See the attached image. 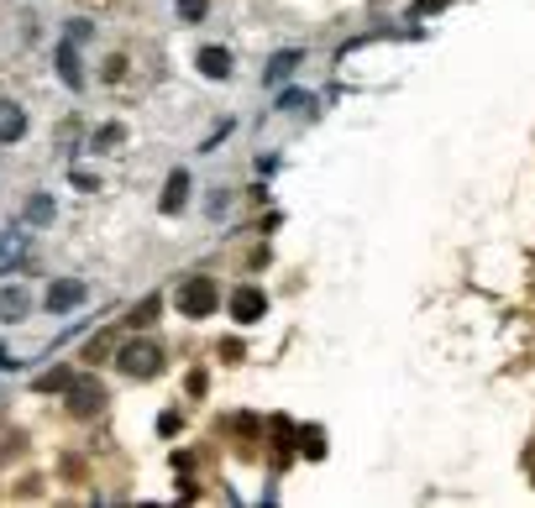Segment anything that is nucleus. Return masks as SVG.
<instances>
[{"mask_svg": "<svg viewBox=\"0 0 535 508\" xmlns=\"http://www.w3.org/2000/svg\"><path fill=\"white\" fill-rule=\"evenodd\" d=\"M116 361H121L127 378H158L163 372V346L158 340H131V346L116 351Z\"/></svg>", "mask_w": 535, "mask_h": 508, "instance_id": "obj_1", "label": "nucleus"}, {"mask_svg": "<svg viewBox=\"0 0 535 508\" xmlns=\"http://www.w3.org/2000/svg\"><path fill=\"white\" fill-rule=\"evenodd\" d=\"M215 299H221V289H215L211 278H190L184 289H179V315L190 320H205L215 310Z\"/></svg>", "mask_w": 535, "mask_h": 508, "instance_id": "obj_2", "label": "nucleus"}, {"mask_svg": "<svg viewBox=\"0 0 535 508\" xmlns=\"http://www.w3.org/2000/svg\"><path fill=\"white\" fill-rule=\"evenodd\" d=\"M262 315H268V294H262V289L247 283V289H236L231 294V320L236 325H257Z\"/></svg>", "mask_w": 535, "mask_h": 508, "instance_id": "obj_3", "label": "nucleus"}, {"mask_svg": "<svg viewBox=\"0 0 535 508\" xmlns=\"http://www.w3.org/2000/svg\"><path fill=\"white\" fill-rule=\"evenodd\" d=\"M106 403V388L100 382H68V409L74 414H95Z\"/></svg>", "mask_w": 535, "mask_h": 508, "instance_id": "obj_4", "label": "nucleus"}, {"mask_svg": "<svg viewBox=\"0 0 535 508\" xmlns=\"http://www.w3.org/2000/svg\"><path fill=\"white\" fill-rule=\"evenodd\" d=\"M74 304H85V283L64 278V283L47 289V310H53V315H64V310H74Z\"/></svg>", "mask_w": 535, "mask_h": 508, "instance_id": "obj_5", "label": "nucleus"}, {"mask_svg": "<svg viewBox=\"0 0 535 508\" xmlns=\"http://www.w3.org/2000/svg\"><path fill=\"white\" fill-rule=\"evenodd\" d=\"M194 64H200L205 79H226V74H231V53H226V47H200Z\"/></svg>", "mask_w": 535, "mask_h": 508, "instance_id": "obj_6", "label": "nucleus"}, {"mask_svg": "<svg viewBox=\"0 0 535 508\" xmlns=\"http://www.w3.org/2000/svg\"><path fill=\"white\" fill-rule=\"evenodd\" d=\"M58 79H64L68 89L85 85V68H79V53H74V37H68L64 47H58Z\"/></svg>", "mask_w": 535, "mask_h": 508, "instance_id": "obj_7", "label": "nucleus"}, {"mask_svg": "<svg viewBox=\"0 0 535 508\" xmlns=\"http://www.w3.org/2000/svg\"><path fill=\"white\" fill-rule=\"evenodd\" d=\"M184 194H190V173L173 168V173H169V194H163V210L179 215V210H184Z\"/></svg>", "mask_w": 535, "mask_h": 508, "instance_id": "obj_8", "label": "nucleus"}, {"mask_svg": "<svg viewBox=\"0 0 535 508\" xmlns=\"http://www.w3.org/2000/svg\"><path fill=\"white\" fill-rule=\"evenodd\" d=\"M22 131H26V116L16 106H5V110H0V142H16Z\"/></svg>", "mask_w": 535, "mask_h": 508, "instance_id": "obj_9", "label": "nucleus"}, {"mask_svg": "<svg viewBox=\"0 0 535 508\" xmlns=\"http://www.w3.org/2000/svg\"><path fill=\"white\" fill-rule=\"evenodd\" d=\"M158 315H163V299H158V294H152V299H142V304H137V310H131V325H137V330H142V325H152V320H158Z\"/></svg>", "mask_w": 535, "mask_h": 508, "instance_id": "obj_10", "label": "nucleus"}, {"mask_svg": "<svg viewBox=\"0 0 535 508\" xmlns=\"http://www.w3.org/2000/svg\"><path fill=\"white\" fill-rule=\"evenodd\" d=\"M26 315V294L22 289H5L0 294V320H22Z\"/></svg>", "mask_w": 535, "mask_h": 508, "instance_id": "obj_11", "label": "nucleus"}, {"mask_svg": "<svg viewBox=\"0 0 535 508\" xmlns=\"http://www.w3.org/2000/svg\"><path fill=\"white\" fill-rule=\"evenodd\" d=\"M68 382H74V372H68V367H53V372L37 378V388H43V393H64Z\"/></svg>", "mask_w": 535, "mask_h": 508, "instance_id": "obj_12", "label": "nucleus"}, {"mask_svg": "<svg viewBox=\"0 0 535 508\" xmlns=\"http://www.w3.org/2000/svg\"><path fill=\"white\" fill-rule=\"evenodd\" d=\"M294 64H300V47H289V53H279V58H273V68H268V85H279L283 74H294Z\"/></svg>", "mask_w": 535, "mask_h": 508, "instance_id": "obj_13", "label": "nucleus"}, {"mask_svg": "<svg viewBox=\"0 0 535 508\" xmlns=\"http://www.w3.org/2000/svg\"><path fill=\"white\" fill-rule=\"evenodd\" d=\"M205 11H211V0H179V16L184 22H205Z\"/></svg>", "mask_w": 535, "mask_h": 508, "instance_id": "obj_14", "label": "nucleus"}, {"mask_svg": "<svg viewBox=\"0 0 535 508\" xmlns=\"http://www.w3.org/2000/svg\"><path fill=\"white\" fill-rule=\"evenodd\" d=\"M26 220H37V226H43V220H53V199H43V194H37V199L26 205Z\"/></svg>", "mask_w": 535, "mask_h": 508, "instance_id": "obj_15", "label": "nucleus"}, {"mask_svg": "<svg viewBox=\"0 0 535 508\" xmlns=\"http://www.w3.org/2000/svg\"><path fill=\"white\" fill-rule=\"evenodd\" d=\"M16 257H22V241L5 236V241H0V273H5V262H16Z\"/></svg>", "mask_w": 535, "mask_h": 508, "instance_id": "obj_16", "label": "nucleus"}, {"mask_svg": "<svg viewBox=\"0 0 535 508\" xmlns=\"http://www.w3.org/2000/svg\"><path fill=\"white\" fill-rule=\"evenodd\" d=\"M121 137H127V131H121V127H106V131H100V137H95V147H100V152H110V147H116V142H121Z\"/></svg>", "mask_w": 535, "mask_h": 508, "instance_id": "obj_17", "label": "nucleus"}, {"mask_svg": "<svg viewBox=\"0 0 535 508\" xmlns=\"http://www.w3.org/2000/svg\"><path fill=\"white\" fill-rule=\"evenodd\" d=\"M304 456H325V441H321V430H304Z\"/></svg>", "mask_w": 535, "mask_h": 508, "instance_id": "obj_18", "label": "nucleus"}, {"mask_svg": "<svg viewBox=\"0 0 535 508\" xmlns=\"http://www.w3.org/2000/svg\"><path fill=\"white\" fill-rule=\"evenodd\" d=\"M106 351H110V336H100V340H95V346L85 351V357H89V361H106Z\"/></svg>", "mask_w": 535, "mask_h": 508, "instance_id": "obj_19", "label": "nucleus"}, {"mask_svg": "<svg viewBox=\"0 0 535 508\" xmlns=\"http://www.w3.org/2000/svg\"><path fill=\"white\" fill-rule=\"evenodd\" d=\"M300 106H304V95H300V89H289V95L279 100V110H300Z\"/></svg>", "mask_w": 535, "mask_h": 508, "instance_id": "obj_20", "label": "nucleus"}, {"mask_svg": "<svg viewBox=\"0 0 535 508\" xmlns=\"http://www.w3.org/2000/svg\"><path fill=\"white\" fill-rule=\"evenodd\" d=\"M441 5H447V0H420V5H415V16H430V11H441Z\"/></svg>", "mask_w": 535, "mask_h": 508, "instance_id": "obj_21", "label": "nucleus"}, {"mask_svg": "<svg viewBox=\"0 0 535 508\" xmlns=\"http://www.w3.org/2000/svg\"><path fill=\"white\" fill-rule=\"evenodd\" d=\"M5 361H11V357H5V346H0V367H5Z\"/></svg>", "mask_w": 535, "mask_h": 508, "instance_id": "obj_22", "label": "nucleus"}]
</instances>
